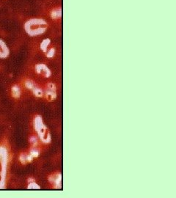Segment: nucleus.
<instances>
[{"label": "nucleus", "mask_w": 176, "mask_h": 198, "mask_svg": "<svg viewBox=\"0 0 176 198\" xmlns=\"http://www.w3.org/2000/svg\"><path fill=\"white\" fill-rule=\"evenodd\" d=\"M29 142H30L31 144H32L33 145H36L37 143V138L35 136H32V137L29 138Z\"/></svg>", "instance_id": "obj_17"}, {"label": "nucleus", "mask_w": 176, "mask_h": 198, "mask_svg": "<svg viewBox=\"0 0 176 198\" xmlns=\"http://www.w3.org/2000/svg\"><path fill=\"white\" fill-rule=\"evenodd\" d=\"M40 188V186H39L35 181H33L32 182H29L28 185V189H39Z\"/></svg>", "instance_id": "obj_15"}, {"label": "nucleus", "mask_w": 176, "mask_h": 198, "mask_svg": "<svg viewBox=\"0 0 176 198\" xmlns=\"http://www.w3.org/2000/svg\"><path fill=\"white\" fill-rule=\"evenodd\" d=\"M25 86L27 89L30 90H33L35 87H36V84L34 83V81H31V80H27L25 82Z\"/></svg>", "instance_id": "obj_12"}, {"label": "nucleus", "mask_w": 176, "mask_h": 198, "mask_svg": "<svg viewBox=\"0 0 176 198\" xmlns=\"http://www.w3.org/2000/svg\"><path fill=\"white\" fill-rule=\"evenodd\" d=\"M12 96H13L15 99H19L21 96V88L19 85L16 84L12 87Z\"/></svg>", "instance_id": "obj_9"}, {"label": "nucleus", "mask_w": 176, "mask_h": 198, "mask_svg": "<svg viewBox=\"0 0 176 198\" xmlns=\"http://www.w3.org/2000/svg\"><path fill=\"white\" fill-rule=\"evenodd\" d=\"M19 159H20L21 162L24 164H26L31 162L33 159V157L31 156L30 154H27V153H22V154L20 155L19 156Z\"/></svg>", "instance_id": "obj_8"}, {"label": "nucleus", "mask_w": 176, "mask_h": 198, "mask_svg": "<svg viewBox=\"0 0 176 198\" xmlns=\"http://www.w3.org/2000/svg\"><path fill=\"white\" fill-rule=\"evenodd\" d=\"M10 55V49L6 43L0 39V59H6Z\"/></svg>", "instance_id": "obj_6"}, {"label": "nucleus", "mask_w": 176, "mask_h": 198, "mask_svg": "<svg viewBox=\"0 0 176 198\" xmlns=\"http://www.w3.org/2000/svg\"><path fill=\"white\" fill-rule=\"evenodd\" d=\"M62 16V10L61 8H57V9L53 10L51 13V16L52 19H60Z\"/></svg>", "instance_id": "obj_11"}, {"label": "nucleus", "mask_w": 176, "mask_h": 198, "mask_svg": "<svg viewBox=\"0 0 176 198\" xmlns=\"http://www.w3.org/2000/svg\"><path fill=\"white\" fill-rule=\"evenodd\" d=\"M61 180H62L61 175L59 174V173L53 174L52 176H51L49 178H48V181H49V182L56 188L60 187Z\"/></svg>", "instance_id": "obj_7"}, {"label": "nucleus", "mask_w": 176, "mask_h": 198, "mask_svg": "<svg viewBox=\"0 0 176 198\" xmlns=\"http://www.w3.org/2000/svg\"><path fill=\"white\" fill-rule=\"evenodd\" d=\"M8 164V151L4 146H0V189L5 186Z\"/></svg>", "instance_id": "obj_3"}, {"label": "nucleus", "mask_w": 176, "mask_h": 198, "mask_svg": "<svg viewBox=\"0 0 176 198\" xmlns=\"http://www.w3.org/2000/svg\"><path fill=\"white\" fill-rule=\"evenodd\" d=\"M24 30L31 37L43 34L48 27V23L43 19H31L24 24Z\"/></svg>", "instance_id": "obj_1"}, {"label": "nucleus", "mask_w": 176, "mask_h": 198, "mask_svg": "<svg viewBox=\"0 0 176 198\" xmlns=\"http://www.w3.org/2000/svg\"><path fill=\"white\" fill-rule=\"evenodd\" d=\"M29 154L31 155L33 158H36L40 155V150L38 149H37L36 148H33L30 150V152H29Z\"/></svg>", "instance_id": "obj_14"}, {"label": "nucleus", "mask_w": 176, "mask_h": 198, "mask_svg": "<svg viewBox=\"0 0 176 198\" xmlns=\"http://www.w3.org/2000/svg\"><path fill=\"white\" fill-rule=\"evenodd\" d=\"M33 126L41 141L45 144L50 143L51 140V135L40 116L37 115L34 118Z\"/></svg>", "instance_id": "obj_2"}, {"label": "nucleus", "mask_w": 176, "mask_h": 198, "mask_svg": "<svg viewBox=\"0 0 176 198\" xmlns=\"http://www.w3.org/2000/svg\"><path fill=\"white\" fill-rule=\"evenodd\" d=\"M45 97L48 101H54L56 99V86L54 83L49 82L47 84L45 88Z\"/></svg>", "instance_id": "obj_4"}, {"label": "nucleus", "mask_w": 176, "mask_h": 198, "mask_svg": "<svg viewBox=\"0 0 176 198\" xmlns=\"http://www.w3.org/2000/svg\"><path fill=\"white\" fill-rule=\"evenodd\" d=\"M35 71L38 74L45 78H49L51 75V71L45 64H37L35 66Z\"/></svg>", "instance_id": "obj_5"}, {"label": "nucleus", "mask_w": 176, "mask_h": 198, "mask_svg": "<svg viewBox=\"0 0 176 198\" xmlns=\"http://www.w3.org/2000/svg\"><path fill=\"white\" fill-rule=\"evenodd\" d=\"M54 53H55V50L54 49L51 48L49 50H48L46 52V57H48V58H52V57H54Z\"/></svg>", "instance_id": "obj_16"}, {"label": "nucleus", "mask_w": 176, "mask_h": 198, "mask_svg": "<svg viewBox=\"0 0 176 198\" xmlns=\"http://www.w3.org/2000/svg\"><path fill=\"white\" fill-rule=\"evenodd\" d=\"M50 43H51V40L50 39H44L41 43H40V49L43 51L44 53H46V52L48 51V47L50 45Z\"/></svg>", "instance_id": "obj_10"}, {"label": "nucleus", "mask_w": 176, "mask_h": 198, "mask_svg": "<svg viewBox=\"0 0 176 198\" xmlns=\"http://www.w3.org/2000/svg\"><path fill=\"white\" fill-rule=\"evenodd\" d=\"M32 92H33V94L35 95L36 97H38V98L39 97H42V96H43V90H42L40 88L37 87H35V89L32 90Z\"/></svg>", "instance_id": "obj_13"}]
</instances>
